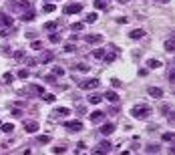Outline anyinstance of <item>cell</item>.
Masks as SVG:
<instances>
[{
  "instance_id": "cell-2",
  "label": "cell",
  "mask_w": 175,
  "mask_h": 155,
  "mask_svg": "<svg viewBox=\"0 0 175 155\" xmlns=\"http://www.w3.org/2000/svg\"><path fill=\"white\" fill-rule=\"evenodd\" d=\"M6 8L10 12H14V14H22L24 10L30 8V0H10V2L6 4Z\"/></svg>"
},
{
  "instance_id": "cell-40",
  "label": "cell",
  "mask_w": 175,
  "mask_h": 155,
  "mask_svg": "<svg viewBox=\"0 0 175 155\" xmlns=\"http://www.w3.org/2000/svg\"><path fill=\"white\" fill-rule=\"evenodd\" d=\"M12 115L14 117H22V109H12Z\"/></svg>"
},
{
  "instance_id": "cell-3",
  "label": "cell",
  "mask_w": 175,
  "mask_h": 155,
  "mask_svg": "<svg viewBox=\"0 0 175 155\" xmlns=\"http://www.w3.org/2000/svg\"><path fill=\"white\" fill-rule=\"evenodd\" d=\"M111 149H113V145H111V141H101V143H97L95 147H93L91 155H109Z\"/></svg>"
},
{
  "instance_id": "cell-47",
  "label": "cell",
  "mask_w": 175,
  "mask_h": 155,
  "mask_svg": "<svg viewBox=\"0 0 175 155\" xmlns=\"http://www.w3.org/2000/svg\"><path fill=\"white\" fill-rule=\"evenodd\" d=\"M111 83H113V87H121V81H119V79H113Z\"/></svg>"
},
{
  "instance_id": "cell-36",
  "label": "cell",
  "mask_w": 175,
  "mask_h": 155,
  "mask_svg": "<svg viewBox=\"0 0 175 155\" xmlns=\"http://www.w3.org/2000/svg\"><path fill=\"white\" fill-rule=\"evenodd\" d=\"M161 139H163V141H171V139H173V133H171V131L163 133V135H161Z\"/></svg>"
},
{
  "instance_id": "cell-8",
  "label": "cell",
  "mask_w": 175,
  "mask_h": 155,
  "mask_svg": "<svg viewBox=\"0 0 175 155\" xmlns=\"http://www.w3.org/2000/svg\"><path fill=\"white\" fill-rule=\"evenodd\" d=\"M105 117H107V113H105V111H93V113H91V123H103L105 121Z\"/></svg>"
},
{
  "instance_id": "cell-27",
  "label": "cell",
  "mask_w": 175,
  "mask_h": 155,
  "mask_svg": "<svg viewBox=\"0 0 175 155\" xmlns=\"http://www.w3.org/2000/svg\"><path fill=\"white\" fill-rule=\"evenodd\" d=\"M103 57H105V49H95V50H93V59H99V61H101Z\"/></svg>"
},
{
  "instance_id": "cell-37",
  "label": "cell",
  "mask_w": 175,
  "mask_h": 155,
  "mask_svg": "<svg viewBox=\"0 0 175 155\" xmlns=\"http://www.w3.org/2000/svg\"><path fill=\"white\" fill-rule=\"evenodd\" d=\"M24 54H26L24 50H16V53H14V59H16V61H20V59H24Z\"/></svg>"
},
{
  "instance_id": "cell-25",
  "label": "cell",
  "mask_w": 175,
  "mask_h": 155,
  "mask_svg": "<svg viewBox=\"0 0 175 155\" xmlns=\"http://www.w3.org/2000/svg\"><path fill=\"white\" fill-rule=\"evenodd\" d=\"M72 71H83V73H87V71H89V64H85V63L72 64Z\"/></svg>"
},
{
  "instance_id": "cell-11",
  "label": "cell",
  "mask_w": 175,
  "mask_h": 155,
  "mask_svg": "<svg viewBox=\"0 0 175 155\" xmlns=\"http://www.w3.org/2000/svg\"><path fill=\"white\" fill-rule=\"evenodd\" d=\"M35 18H36V16H35V12H32L30 8H28V10H24L22 14H20V20H22V22H32Z\"/></svg>"
},
{
  "instance_id": "cell-15",
  "label": "cell",
  "mask_w": 175,
  "mask_h": 155,
  "mask_svg": "<svg viewBox=\"0 0 175 155\" xmlns=\"http://www.w3.org/2000/svg\"><path fill=\"white\" fill-rule=\"evenodd\" d=\"M28 93H30V95H38V97H40V95L44 93V87H40V85H28Z\"/></svg>"
},
{
  "instance_id": "cell-29",
  "label": "cell",
  "mask_w": 175,
  "mask_h": 155,
  "mask_svg": "<svg viewBox=\"0 0 175 155\" xmlns=\"http://www.w3.org/2000/svg\"><path fill=\"white\" fill-rule=\"evenodd\" d=\"M14 131V125H10V123H2V133H12Z\"/></svg>"
},
{
  "instance_id": "cell-43",
  "label": "cell",
  "mask_w": 175,
  "mask_h": 155,
  "mask_svg": "<svg viewBox=\"0 0 175 155\" xmlns=\"http://www.w3.org/2000/svg\"><path fill=\"white\" fill-rule=\"evenodd\" d=\"M4 81H6V83H12V75H10V73H6V75H4Z\"/></svg>"
},
{
  "instance_id": "cell-28",
  "label": "cell",
  "mask_w": 175,
  "mask_h": 155,
  "mask_svg": "<svg viewBox=\"0 0 175 155\" xmlns=\"http://www.w3.org/2000/svg\"><path fill=\"white\" fill-rule=\"evenodd\" d=\"M83 26H85V22H75V24H71V31L79 32V31H83Z\"/></svg>"
},
{
  "instance_id": "cell-30",
  "label": "cell",
  "mask_w": 175,
  "mask_h": 155,
  "mask_svg": "<svg viewBox=\"0 0 175 155\" xmlns=\"http://www.w3.org/2000/svg\"><path fill=\"white\" fill-rule=\"evenodd\" d=\"M85 22H87V24H93V22H97V14H95V12H91V14H89L87 18H85Z\"/></svg>"
},
{
  "instance_id": "cell-7",
  "label": "cell",
  "mask_w": 175,
  "mask_h": 155,
  "mask_svg": "<svg viewBox=\"0 0 175 155\" xmlns=\"http://www.w3.org/2000/svg\"><path fill=\"white\" fill-rule=\"evenodd\" d=\"M65 129H69V131H83V123L79 121V119H75V121H65Z\"/></svg>"
},
{
  "instance_id": "cell-44",
  "label": "cell",
  "mask_w": 175,
  "mask_h": 155,
  "mask_svg": "<svg viewBox=\"0 0 175 155\" xmlns=\"http://www.w3.org/2000/svg\"><path fill=\"white\" fill-rule=\"evenodd\" d=\"M65 50H67V53H72V50H75V45H67Z\"/></svg>"
},
{
  "instance_id": "cell-35",
  "label": "cell",
  "mask_w": 175,
  "mask_h": 155,
  "mask_svg": "<svg viewBox=\"0 0 175 155\" xmlns=\"http://www.w3.org/2000/svg\"><path fill=\"white\" fill-rule=\"evenodd\" d=\"M54 8H57L54 4H44V6H42V10H44V12H54Z\"/></svg>"
},
{
  "instance_id": "cell-24",
  "label": "cell",
  "mask_w": 175,
  "mask_h": 155,
  "mask_svg": "<svg viewBox=\"0 0 175 155\" xmlns=\"http://www.w3.org/2000/svg\"><path fill=\"white\" fill-rule=\"evenodd\" d=\"M40 97H42V101H44V103H54V99H57L53 93H42Z\"/></svg>"
},
{
  "instance_id": "cell-32",
  "label": "cell",
  "mask_w": 175,
  "mask_h": 155,
  "mask_svg": "<svg viewBox=\"0 0 175 155\" xmlns=\"http://www.w3.org/2000/svg\"><path fill=\"white\" fill-rule=\"evenodd\" d=\"M93 4H95V8H99V10H103V8H107V2H105V0H95Z\"/></svg>"
},
{
  "instance_id": "cell-16",
  "label": "cell",
  "mask_w": 175,
  "mask_h": 155,
  "mask_svg": "<svg viewBox=\"0 0 175 155\" xmlns=\"http://www.w3.org/2000/svg\"><path fill=\"white\" fill-rule=\"evenodd\" d=\"M103 99H107L109 103H119V95L115 93V91H107V93L103 95Z\"/></svg>"
},
{
  "instance_id": "cell-20",
  "label": "cell",
  "mask_w": 175,
  "mask_h": 155,
  "mask_svg": "<svg viewBox=\"0 0 175 155\" xmlns=\"http://www.w3.org/2000/svg\"><path fill=\"white\" fill-rule=\"evenodd\" d=\"M57 28H58V20H50V22H44V31L53 32V31H57Z\"/></svg>"
},
{
  "instance_id": "cell-1",
  "label": "cell",
  "mask_w": 175,
  "mask_h": 155,
  "mask_svg": "<svg viewBox=\"0 0 175 155\" xmlns=\"http://www.w3.org/2000/svg\"><path fill=\"white\" fill-rule=\"evenodd\" d=\"M151 115H153V109L149 105H135L133 109H131V117L139 119V121H147Z\"/></svg>"
},
{
  "instance_id": "cell-31",
  "label": "cell",
  "mask_w": 175,
  "mask_h": 155,
  "mask_svg": "<svg viewBox=\"0 0 175 155\" xmlns=\"http://www.w3.org/2000/svg\"><path fill=\"white\" fill-rule=\"evenodd\" d=\"M36 141L38 143H50V135H38Z\"/></svg>"
},
{
  "instance_id": "cell-45",
  "label": "cell",
  "mask_w": 175,
  "mask_h": 155,
  "mask_svg": "<svg viewBox=\"0 0 175 155\" xmlns=\"http://www.w3.org/2000/svg\"><path fill=\"white\" fill-rule=\"evenodd\" d=\"M26 38H30V40H35V38H36V32H26Z\"/></svg>"
},
{
  "instance_id": "cell-39",
  "label": "cell",
  "mask_w": 175,
  "mask_h": 155,
  "mask_svg": "<svg viewBox=\"0 0 175 155\" xmlns=\"http://www.w3.org/2000/svg\"><path fill=\"white\" fill-rule=\"evenodd\" d=\"M53 151H54V153H65L67 147H62V145H61V147H53Z\"/></svg>"
},
{
  "instance_id": "cell-5",
  "label": "cell",
  "mask_w": 175,
  "mask_h": 155,
  "mask_svg": "<svg viewBox=\"0 0 175 155\" xmlns=\"http://www.w3.org/2000/svg\"><path fill=\"white\" fill-rule=\"evenodd\" d=\"M62 12H65V14H79V12H83V4L81 2H69V4H65Z\"/></svg>"
},
{
  "instance_id": "cell-46",
  "label": "cell",
  "mask_w": 175,
  "mask_h": 155,
  "mask_svg": "<svg viewBox=\"0 0 175 155\" xmlns=\"http://www.w3.org/2000/svg\"><path fill=\"white\" fill-rule=\"evenodd\" d=\"M169 81H171V83H175V68H173L171 73H169Z\"/></svg>"
},
{
  "instance_id": "cell-33",
  "label": "cell",
  "mask_w": 175,
  "mask_h": 155,
  "mask_svg": "<svg viewBox=\"0 0 175 155\" xmlns=\"http://www.w3.org/2000/svg\"><path fill=\"white\" fill-rule=\"evenodd\" d=\"M18 79H28V68H20V71H18Z\"/></svg>"
},
{
  "instance_id": "cell-4",
  "label": "cell",
  "mask_w": 175,
  "mask_h": 155,
  "mask_svg": "<svg viewBox=\"0 0 175 155\" xmlns=\"http://www.w3.org/2000/svg\"><path fill=\"white\" fill-rule=\"evenodd\" d=\"M99 85H101L99 79H87V81H81L79 87L83 91H95V89H99Z\"/></svg>"
},
{
  "instance_id": "cell-6",
  "label": "cell",
  "mask_w": 175,
  "mask_h": 155,
  "mask_svg": "<svg viewBox=\"0 0 175 155\" xmlns=\"http://www.w3.org/2000/svg\"><path fill=\"white\" fill-rule=\"evenodd\" d=\"M14 24V18L6 12H0V28H10Z\"/></svg>"
},
{
  "instance_id": "cell-26",
  "label": "cell",
  "mask_w": 175,
  "mask_h": 155,
  "mask_svg": "<svg viewBox=\"0 0 175 155\" xmlns=\"http://www.w3.org/2000/svg\"><path fill=\"white\" fill-rule=\"evenodd\" d=\"M53 77L57 79V77H65V68L62 67H54L53 68Z\"/></svg>"
},
{
  "instance_id": "cell-18",
  "label": "cell",
  "mask_w": 175,
  "mask_h": 155,
  "mask_svg": "<svg viewBox=\"0 0 175 155\" xmlns=\"http://www.w3.org/2000/svg\"><path fill=\"white\" fill-rule=\"evenodd\" d=\"M147 67L153 71V68H161V67H163V63H161L159 59H149V61H147Z\"/></svg>"
},
{
  "instance_id": "cell-13",
  "label": "cell",
  "mask_w": 175,
  "mask_h": 155,
  "mask_svg": "<svg viewBox=\"0 0 175 155\" xmlns=\"http://www.w3.org/2000/svg\"><path fill=\"white\" fill-rule=\"evenodd\" d=\"M145 36V31L143 28H133V31L129 32V38L131 40H139V38H143Z\"/></svg>"
},
{
  "instance_id": "cell-21",
  "label": "cell",
  "mask_w": 175,
  "mask_h": 155,
  "mask_svg": "<svg viewBox=\"0 0 175 155\" xmlns=\"http://www.w3.org/2000/svg\"><path fill=\"white\" fill-rule=\"evenodd\" d=\"M163 46H165V50H167V53H175V40H173V38H167Z\"/></svg>"
},
{
  "instance_id": "cell-10",
  "label": "cell",
  "mask_w": 175,
  "mask_h": 155,
  "mask_svg": "<svg viewBox=\"0 0 175 155\" xmlns=\"http://www.w3.org/2000/svg\"><path fill=\"white\" fill-rule=\"evenodd\" d=\"M85 42H89V45H101V42H103V36H101V34H87V36H85Z\"/></svg>"
},
{
  "instance_id": "cell-23",
  "label": "cell",
  "mask_w": 175,
  "mask_h": 155,
  "mask_svg": "<svg viewBox=\"0 0 175 155\" xmlns=\"http://www.w3.org/2000/svg\"><path fill=\"white\" fill-rule=\"evenodd\" d=\"M53 59H54V54H53V53H42L40 63H42V64H48L50 61H53Z\"/></svg>"
},
{
  "instance_id": "cell-17",
  "label": "cell",
  "mask_w": 175,
  "mask_h": 155,
  "mask_svg": "<svg viewBox=\"0 0 175 155\" xmlns=\"http://www.w3.org/2000/svg\"><path fill=\"white\" fill-rule=\"evenodd\" d=\"M113 131H115L113 123H103V125H101V133H103V135H111Z\"/></svg>"
},
{
  "instance_id": "cell-42",
  "label": "cell",
  "mask_w": 175,
  "mask_h": 155,
  "mask_svg": "<svg viewBox=\"0 0 175 155\" xmlns=\"http://www.w3.org/2000/svg\"><path fill=\"white\" fill-rule=\"evenodd\" d=\"M85 113H87V109H85V107H79V109H76V115H79V117H81V115H85Z\"/></svg>"
},
{
  "instance_id": "cell-14",
  "label": "cell",
  "mask_w": 175,
  "mask_h": 155,
  "mask_svg": "<svg viewBox=\"0 0 175 155\" xmlns=\"http://www.w3.org/2000/svg\"><path fill=\"white\" fill-rule=\"evenodd\" d=\"M24 131L26 133H36L38 131V123L36 121H24Z\"/></svg>"
},
{
  "instance_id": "cell-34",
  "label": "cell",
  "mask_w": 175,
  "mask_h": 155,
  "mask_svg": "<svg viewBox=\"0 0 175 155\" xmlns=\"http://www.w3.org/2000/svg\"><path fill=\"white\" fill-rule=\"evenodd\" d=\"M48 40H50V42H58V40H61V34H58V32H53V34L48 36Z\"/></svg>"
},
{
  "instance_id": "cell-12",
  "label": "cell",
  "mask_w": 175,
  "mask_h": 155,
  "mask_svg": "<svg viewBox=\"0 0 175 155\" xmlns=\"http://www.w3.org/2000/svg\"><path fill=\"white\" fill-rule=\"evenodd\" d=\"M147 93L151 95L153 99H161V97H163V89H161V87H149Z\"/></svg>"
},
{
  "instance_id": "cell-50",
  "label": "cell",
  "mask_w": 175,
  "mask_h": 155,
  "mask_svg": "<svg viewBox=\"0 0 175 155\" xmlns=\"http://www.w3.org/2000/svg\"><path fill=\"white\" fill-rule=\"evenodd\" d=\"M159 2H163V4H167V2H169V0H159Z\"/></svg>"
},
{
  "instance_id": "cell-19",
  "label": "cell",
  "mask_w": 175,
  "mask_h": 155,
  "mask_svg": "<svg viewBox=\"0 0 175 155\" xmlns=\"http://www.w3.org/2000/svg\"><path fill=\"white\" fill-rule=\"evenodd\" d=\"M101 101H103V95H99V93L89 95V103H91V105H97V103H101Z\"/></svg>"
},
{
  "instance_id": "cell-48",
  "label": "cell",
  "mask_w": 175,
  "mask_h": 155,
  "mask_svg": "<svg viewBox=\"0 0 175 155\" xmlns=\"http://www.w3.org/2000/svg\"><path fill=\"white\" fill-rule=\"evenodd\" d=\"M26 64H28V67H35V64H36V61H35V59H28V61H26Z\"/></svg>"
},
{
  "instance_id": "cell-41",
  "label": "cell",
  "mask_w": 175,
  "mask_h": 155,
  "mask_svg": "<svg viewBox=\"0 0 175 155\" xmlns=\"http://www.w3.org/2000/svg\"><path fill=\"white\" fill-rule=\"evenodd\" d=\"M42 81H44V83H54V77H53V75H46Z\"/></svg>"
},
{
  "instance_id": "cell-38",
  "label": "cell",
  "mask_w": 175,
  "mask_h": 155,
  "mask_svg": "<svg viewBox=\"0 0 175 155\" xmlns=\"http://www.w3.org/2000/svg\"><path fill=\"white\" fill-rule=\"evenodd\" d=\"M30 49H35V50H40V49H42V45H40V42H38V40H32Z\"/></svg>"
},
{
  "instance_id": "cell-49",
  "label": "cell",
  "mask_w": 175,
  "mask_h": 155,
  "mask_svg": "<svg viewBox=\"0 0 175 155\" xmlns=\"http://www.w3.org/2000/svg\"><path fill=\"white\" fill-rule=\"evenodd\" d=\"M119 2H121V4H127V2H129V0H119Z\"/></svg>"
},
{
  "instance_id": "cell-22",
  "label": "cell",
  "mask_w": 175,
  "mask_h": 155,
  "mask_svg": "<svg viewBox=\"0 0 175 155\" xmlns=\"http://www.w3.org/2000/svg\"><path fill=\"white\" fill-rule=\"evenodd\" d=\"M159 149H161V147H159V145H157V143H149L147 147H145V151L153 155V153H159Z\"/></svg>"
},
{
  "instance_id": "cell-9",
  "label": "cell",
  "mask_w": 175,
  "mask_h": 155,
  "mask_svg": "<svg viewBox=\"0 0 175 155\" xmlns=\"http://www.w3.org/2000/svg\"><path fill=\"white\" fill-rule=\"evenodd\" d=\"M67 115H71V111L67 109V107H58V109L53 111V119H62V117H67Z\"/></svg>"
}]
</instances>
